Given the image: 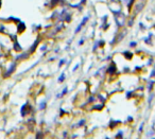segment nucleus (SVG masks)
I'll list each match as a JSON object with an SVG mask.
<instances>
[{
	"label": "nucleus",
	"mask_w": 155,
	"mask_h": 139,
	"mask_svg": "<svg viewBox=\"0 0 155 139\" xmlns=\"http://www.w3.org/2000/svg\"><path fill=\"white\" fill-rule=\"evenodd\" d=\"M115 19H116V22L119 27H122L125 22V17L121 12H119V13L116 14V18H115Z\"/></svg>",
	"instance_id": "f257e3e1"
},
{
	"label": "nucleus",
	"mask_w": 155,
	"mask_h": 139,
	"mask_svg": "<svg viewBox=\"0 0 155 139\" xmlns=\"http://www.w3.org/2000/svg\"><path fill=\"white\" fill-rule=\"evenodd\" d=\"M143 7H144L143 1H142V2L137 3V5H136V7H135V11H136V13H139V12L141 11L142 9H143Z\"/></svg>",
	"instance_id": "f03ea898"
},
{
	"label": "nucleus",
	"mask_w": 155,
	"mask_h": 139,
	"mask_svg": "<svg viewBox=\"0 0 155 139\" xmlns=\"http://www.w3.org/2000/svg\"><path fill=\"white\" fill-rule=\"evenodd\" d=\"M87 20H88V17H84V19H83V22H81V25H80V26H79V27H78V29H77V30H75V33H78V32H79V31L81 30V28H82V27L84 26L85 22H86Z\"/></svg>",
	"instance_id": "7ed1b4c3"
},
{
	"label": "nucleus",
	"mask_w": 155,
	"mask_h": 139,
	"mask_svg": "<svg viewBox=\"0 0 155 139\" xmlns=\"http://www.w3.org/2000/svg\"><path fill=\"white\" fill-rule=\"evenodd\" d=\"M125 34H127V31H122V33H120V34H119V37H118V39H117V41H120L121 39L124 37Z\"/></svg>",
	"instance_id": "20e7f679"
},
{
	"label": "nucleus",
	"mask_w": 155,
	"mask_h": 139,
	"mask_svg": "<svg viewBox=\"0 0 155 139\" xmlns=\"http://www.w3.org/2000/svg\"><path fill=\"white\" fill-rule=\"evenodd\" d=\"M64 77H65V75H64V73H63V74H62V75H61V77H60V79H58V81H60V82L64 81Z\"/></svg>",
	"instance_id": "39448f33"
},
{
	"label": "nucleus",
	"mask_w": 155,
	"mask_h": 139,
	"mask_svg": "<svg viewBox=\"0 0 155 139\" xmlns=\"http://www.w3.org/2000/svg\"><path fill=\"white\" fill-rule=\"evenodd\" d=\"M141 1H146V0H141Z\"/></svg>",
	"instance_id": "423d86ee"
}]
</instances>
